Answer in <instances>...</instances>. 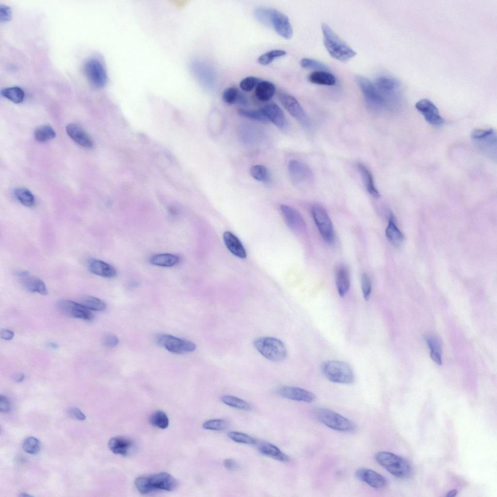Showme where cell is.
Segmentation results:
<instances>
[{
    "instance_id": "obj_1",
    "label": "cell",
    "mask_w": 497,
    "mask_h": 497,
    "mask_svg": "<svg viewBox=\"0 0 497 497\" xmlns=\"http://www.w3.org/2000/svg\"><path fill=\"white\" fill-rule=\"evenodd\" d=\"M323 43L331 56L341 62H346L356 55V52L325 23L321 24Z\"/></svg>"
},
{
    "instance_id": "obj_2",
    "label": "cell",
    "mask_w": 497,
    "mask_h": 497,
    "mask_svg": "<svg viewBox=\"0 0 497 497\" xmlns=\"http://www.w3.org/2000/svg\"><path fill=\"white\" fill-rule=\"evenodd\" d=\"M135 486L142 494L158 490L172 491L178 485L177 480L169 474L162 472L140 476L134 481Z\"/></svg>"
},
{
    "instance_id": "obj_3",
    "label": "cell",
    "mask_w": 497,
    "mask_h": 497,
    "mask_svg": "<svg viewBox=\"0 0 497 497\" xmlns=\"http://www.w3.org/2000/svg\"><path fill=\"white\" fill-rule=\"evenodd\" d=\"M375 459L381 466L393 475L399 478L410 476L412 469L409 464L403 458L394 453L380 451L376 453Z\"/></svg>"
},
{
    "instance_id": "obj_4",
    "label": "cell",
    "mask_w": 497,
    "mask_h": 497,
    "mask_svg": "<svg viewBox=\"0 0 497 497\" xmlns=\"http://www.w3.org/2000/svg\"><path fill=\"white\" fill-rule=\"evenodd\" d=\"M321 370L324 376L333 382L351 384L354 381L353 372L350 365L345 362L326 361L322 364Z\"/></svg>"
},
{
    "instance_id": "obj_5",
    "label": "cell",
    "mask_w": 497,
    "mask_h": 497,
    "mask_svg": "<svg viewBox=\"0 0 497 497\" xmlns=\"http://www.w3.org/2000/svg\"><path fill=\"white\" fill-rule=\"evenodd\" d=\"M253 345L261 354L273 362L282 361L287 356L285 345L281 340L275 337L258 338L254 341Z\"/></svg>"
},
{
    "instance_id": "obj_6",
    "label": "cell",
    "mask_w": 497,
    "mask_h": 497,
    "mask_svg": "<svg viewBox=\"0 0 497 497\" xmlns=\"http://www.w3.org/2000/svg\"><path fill=\"white\" fill-rule=\"evenodd\" d=\"M315 416L322 424L333 430L341 431H352L355 424L350 420L329 409L322 408L315 411Z\"/></svg>"
},
{
    "instance_id": "obj_7",
    "label": "cell",
    "mask_w": 497,
    "mask_h": 497,
    "mask_svg": "<svg viewBox=\"0 0 497 497\" xmlns=\"http://www.w3.org/2000/svg\"><path fill=\"white\" fill-rule=\"evenodd\" d=\"M356 83L360 89L367 103L373 108L381 109L388 106V101L376 85L368 79L357 76Z\"/></svg>"
},
{
    "instance_id": "obj_8",
    "label": "cell",
    "mask_w": 497,
    "mask_h": 497,
    "mask_svg": "<svg viewBox=\"0 0 497 497\" xmlns=\"http://www.w3.org/2000/svg\"><path fill=\"white\" fill-rule=\"evenodd\" d=\"M312 214L323 239L328 243H332L334 240L333 227L325 209L319 205H314L312 208Z\"/></svg>"
},
{
    "instance_id": "obj_9",
    "label": "cell",
    "mask_w": 497,
    "mask_h": 497,
    "mask_svg": "<svg viewBox=\"0 0 497 497\" xmlns=\"http://www.w3.org/2000/svg\"><path fill=\"white\" fill-rule=\"evenodd\" d=\"M278 99L287 112L303 126L308 128L311 122L307 114L298 102L292 95L285 92H280Z\"/></svg>"
},
{
    "instance_id": "obj_10",
    "label": "cell",
    "mask_w": 497,
    "mask_h": 497,
    "mask_svg": "<svg viewBox=\"0 0 497 497\" xmlns=\"http://www.w3.org/2000/svg\"><path fill=\"white\" fill-rule=\"evenodd\" d=\"M190 67L194 75L206 89L213 90L215 86L216 76L214 69L205 62L194 59Z\"/></svg>"
},
{
    "instance_id": "obj_11",
    "label": "cell",
    "mask_w": 497,
    "mask_h": 497,
    "mask_svg": "<svg viewBox=\"0 0 497 497\" xmlns=\"http://www.w3.org/2000/svg\"><path fill=\"white\" fill-rule=\"evenodd\" d=\"M157 343L168 351L182 354L194 351L196 345L191 341L169 335L160 334L156 338Z\"/></svg>"
},
{
    "instance_id": "obj_12",
    "label": "cell",
    "mask_w": 497,
    "mask_h": 497,
    "mask_svg": "<svg viewBox=\"0 0 497 497\" xmlns=\"http://www.w3.org/2000/svg\"><path fill=\"white\" fill-rule=\"evenodd\" d=\"M375 85L386 99L399 100L401 96V86L399 82L395 78L388 76H381L376 79Z\"/></svg>"
},
{
    "instance_id": "obj_13",
    "label": "cell",
    "mask_w": 497,
    "mask_h": 497,
    "mask_svg": "<svg viewBox=\"0 0 497 497\" xmlns=\"http://www.w3.org/2000/svg\"><path fill=\"white\" fill-rule=\"evenodd\" d=\"M84 69L90 83L97 88L104 87L107 81L106 70L100 61L90 59L85 64Z\"/></svg>"
},
{
    "instance_id": "obj_14",
    "label": "cell",
    "mask_w": 497,
    "mask_h": 497,
    "mask_svg": "<svg viewBox=\"0 0 497 497\" xmlns=\"http://www.w3.org/2000/svg\"><path fill=\"white\" fill-rule=\"evenodd\" d=\"M288 172L292 180L296 183L308 184L313 180L312 170L306 164L300 161L291 160L288 164Z\"/></svg>"
},
{
    "instance_id": "obj_15",
    "label": "cell",
    "mask_w": 497,
    "mask_h": 497,
    "mask_svg": "<svg viewBox=\"0 0 497 497\" xmlns=\"http://www.w3.org/2000/svg\"><path fill=\"white\" fill-rule=\"evenodd\" d=\"M57 306L61 312L70 317L86 320H91L94 317L90 310L81 303L63 299L58 302Z\"/></svg>"
},
{
    "instance_id": "obj_16",
    "label": "cell",
    "mask_w": 497,
    "mask_h": 497,
    "mask_svg": "<svg viewBox=\"0 0 497 497\" xmlns=\"http://www.w3.org/2000/svg\"><path fill=\"white\" fill-rule=\"evenodd\" d=\"M21 285L27 291L47 295L48 289L45 283L41 279L32 275L26 270H19L15 273Z\"/></svg>"
},
{
    "instance_id": "obj_17",
    "label": "cell",
    "mask_w": 497,
    "mask_h": 497,
    "mask_svg": "<svg viewBox=\"0 0 497 497\" xmlns=\"http://www.w3.org/2000/svg\"><path fill=\"white\" fill-rule=\"evenodd\" d=\"M416 109L424 116L429 124L433 126L442 125L444 119L435 104L427 99H422L415 104Z\"/></svg>"
},
{
    "instance_id": "obj_18",
    "label": "cell",
    "mask_w": 497,
    "mask_h": 497,
    "mask_svg": "<svg viewBox=\"0 0 497 497\" xmlns=\"http://www.w3.org/2000/svg\"><path fill=\"white\" fill-rule=\"evenodd\" d=\"M271 26L282 37L289 39L293 35V29L288 17L281 12L272 9Z\"/></svg>"
},
{
    "instance_id": "obj_19",
    "label": "cell",
    "mask_w": 497,
    "mask_h": 497,
    "mask_svg": "<svg viewBox=\"0 0 497 497\" xmlns=\"http://www.w3.org/2000/svg\"><path fill=\"white\" fill-rule=\"evenodd\" d=\"M355 475L358 480L374 488L382 489L387 486L388 483L386 479L383 476L372 469L361 468L356 471Z\"/></svg>"
},
{
    "instance_id": "obj_20",
    "label": "cell",
    "mask_w": 497,
    "mask_h": 497,
    "mask_svg": "<svg viewBox=\"0 0 497 497\" xmlns=\"http://www.w3.org/2000/svg\"><path fill=\"white\" fill-rule=\"evenodd\" d=\"M277 391L281 397L293 400L309 403L313 401L315 398V395L312 392L295 386H282Z\"/></svg>"
},
{
    "instance_id": "obj_21",
    "label": "cell",
    "mask_w": 497,
    "mask_h": 497,
    "mask_svg": "<svg viewBox=\"0 0 497 497\" xmlns=\"http://www.w3.org/2000/svg\"><path fill=\"white\" fill-rule=\"evenodd\" d=\"M260 110L266 117L269 121L281 130H285L287 127V121L282 109L275 103L271 102L265 104Z\"/></svg>"
},
{
    "instance_id": "obj_22",
    "label": "cell",
    "mask_w": 497,
    "mask_h": 497,
    "mask_svg": "<svg viewBox=\"0 0 497 497\" xmlns=\"http://www.w3.org/2000/svg\"><path fill=\"white\" fill-rule=\"evenodd\" d=\"M280 209L286 224L290 228L298 231L305 229V221L297 210L285 205H281Z\"/></svg>"
},
{
    "instance_id": "obj_23",
    "label": "cell",
    "mask_w": 497,
    "mask_h": 497,
    "mask_svg": "<svg viewBox=\"0 0 497 497\" xmlns=\"http://www.w3.org/2000/svg\"><path fill=\"white\" fill-rule=\"evenodd\" d=\"M66 131L71 138L80 146L87 149L93 147L91 137L80 125L75 123L69 124L66 126Z\"/></svg>"
},
{
    "instance_id": "obj_24",
    "label": "cell",
    "mask_w": 497,
    "mask_h": 497,
    "mask_svg": "<svg viewBox=\"0 0 497 497\" xmlns=\"http://www.w3.org/2000/svg\"><path fill=\"white\" fill-rule=\"evenodd\" d=\"M89 270L93 274L107 278L116 275V271L112 265L100 260L92 259L87 263Z\"/></svg>"
},
{
    "instance_id": "obj_25",
    "label": "cell",
    "mask_w": 497,
    "mask_h": 497,
    "mask_svg": "<svg viewBox=\"0 0 497 497\" xmlns=\"http://www.w3.org/2000/svg\"><path fill=\"white\" fill-rule=\"evenodd\" d=\"M223 238L226 247L232 254L240 258L246 257V251L244 246L234 234L226 231L223 233Z\"/></svg>"
},
{
    "instance_id": "obj_26",
    "label": "cell",
    "mask_w": 497,
    "mask_h": 497,
    "mask_svg": "<svg viewBox=\"0 0 497 497\" xmlns=\"http://www.w3.org/2000/svg\"><path fill=\"white\" fill-rule=\"evenodd\" d=\"M108 446L110 450L114 453L126 455L132 448L133 443L126 438L116 436L109 440Z\"/></svg>"
},
{
    "instance_id": "obj_27",
    "label": "cell",
    "mask_w": 497,
    "mask_h": 497,
    "mask_svg": "<svg viewBox=\"0 0 497 497\" xmlns=\"http://www.w3.org/2000/svg\"><path fill=\"white\" fill-rule=\"evenodd\" d=\"M336 284L340 296L344 297L350 286V276L348 269L344 265L339 266L336 270Z\"/></svg>"
},
{
    "instance_id": "obj_28",
    "label": "cell",
    "mask_w": 497,
    "mask_h": 497,
    "mask_svg": "<svg viewBox=\"0 0 497 497\" xmlns=\"http://www.w3.org/2000/svg\"><path fill=\"white\" fill-rule=\"evenodd\" d=\"M356 167L368 192L376 198H379L380 193L375 186L373 176L369 170L361 163L357 164Z\"/></svg>"
},
{
    "instance_id": "obj_29",
    "label": "cell",
    "mask_w": 497,
    "mask_h": 497,
    "mask_svg": "<svg viewBox=\"0 0 497 497\" xmlns=\"http://www.w3.org/2000/svg\"><path fill=\"white\" fill-rule=\"evenodd\" d=\"M385 234L388 240L393 245H400L404 240V236L397 226L393 215L390 212L389 222L386 228Z\"/></svg>"
},
{
    "instance_id": "obj_30",
    "label": "cell",
    "mask_w": 497,
    "mask_h": 497,
    "mask_svg": "<svg viewBox=\"0 0 497 497\" xmlns=\"http://www.w3.org/2000/svg\"><path fill=\"white\" fill-rule=\"evenodd\" d=\"M223 101L228 104H239L246 105L248 100L245 96L234 87L225 89L222 93Z\"/></svg>"
},
{
    "instance_id": "obj_31",
    "label": "cell",
    "mask_w": 497,
    "mask_h": 497,
    "mask_svg": "<svg viewBox=\"0 0 497 497\" xmlns=\"http://www.w3.org/2000/svg\"><path fill=\"white\" fill-rule=\"evenodd\" d=\"M275 91L276 87L272 83L261 80L255 87V95L259 100L266 101L273 97Z\"/></svg>"
},
{
    "instance_id": "obj_32",
    "label": "cell",
    "mask_w": 497,
    "mask_h": 497,
    "mask_svg": "<svg viewBox=\"0 0 497 497\" xmlns=\"http://www.w3.org/2000/svg\"><path fill=\"white\" fill-rule=\"evenodd\" d=\"M259 451L262 454L279 461L287 462L289 458L277 446L270 443H263L258 447Z\"/></svg>"
},
{
    "instance_id": "obj_33",
    "label": "cell",
    "mask_w": 497,
    "mask_h": 497,
    "mask_svg": "<svg viewBox=\"0 0 497 497\" xmlns=\"http://www.w3.org/2000/svg\"><path fill=\"white\" fill-rule=\"evenodd\" d=\"M180 261L179 256L171 253H161L154 255L150 258V263L154 265L162 267H172Z\"/></svg>"
},
{
    "instance_id": "obj_34",
    "label": "cell",
    "mask_w": 497,
    "mask_h": 497,
    "mask_svg": "<svg viewBox=\"0 0 497 497\" xmlns=\"http://www.w3.org/2000/svg\"><path fill=\"white\" fill-rule=\"evenodd\" d=\"M308 80L312 83L332 86L336 83L335 77L327 71H315L310 74Z\"/></svg>"
},
{
    "instance_id": "obj_35",
    "label": "cell",
    "mask_w": 497,
    "mask_h": 497,
    "mask_svg": "<svg viewBox=\"0 0 497 497\" xmlns=\"http://www.w3.org/2000/svg\"><path fill=\"white\" fill-rule=\"evenodd\" d=\"M425 341L430 349L431 358L436 364L441 365L442 364L441 347L438 339L433 336H426Z\"/></svg>"
},
{
    "instance_id": "obj_36",
    "label": "cell",
    "mask_w": 497,
    "mask_h": 497,
    "mask_svg": "<svg viewBox=\"0 0 497 497\" xmlns=\"http://www.w3.org/2000/svg\"><path fill=\"white\" fill-rule=\"evenodd\" d=\"M80 303L90 310L103 311L106 308V304L103 300L91 296L83 297Z\"/></svg>"
},
{
    "instance_id": "obj_37",
    "label": "cell",
    "mask_w": 497,
    "mask_h": 497,
    "mask_svg": "<svg viewBox=\"0 0 497 497\" xmlns=\"http://www.w3.org/2000/svg\"><path fill=\"white\" fill-rule=\"evenodd\" d=\"M1 95L16 103L21 102L24 98V92L20 87L17 86L5 88L1 91Z\"/></svg>"
},
{
    "instance_id": "obj_38",
    "label": "cell",
    "mask_w": 497,
    "mask_h": 497,
    "mask_svg": "<svg viewBox=\"0 0 497 497\" xmlns=\"http://www.w3.org/2000/svg\"><path fill=\"white\" fill-rule=\"evenodd\" d=\"M34 135L37 141L44 142L54 138L56 136V133L51 126L43 125L35 130Z\"/></svg>"
},
{
    "instance_id": "obj_39",
    "label": "cell",
    "mask_w": 497,
    "mask_h": 497,
    "mask_svg": "<svg viewBox=\"0 0 497 497\" xmlns=\"http://www.w3.org/2000/svg\"><path fill=\"white\" fill-rule=\"evenodd\" d=\"M221 401L232 407L243 410H249L251 407L245 400L231 395H224L221 397Z\"/></svg>"
},
{
    "instance_id": "obj_40",
    "label": "cell",
    "mask_w": 497,
    "mask_h": 497,
    "mask_svg": "<svg viewBox=\"0 0 497 497\" xmlns=\"http://www.w3.org/2000/svg\"><path fill=\"white\" fill-rule=\"evenodd\" d=\"M14 195L18 201L26 207H32L34 204V196L27 188H17L14 191Z\"/></svg>"
},
{
    "instance_id": "obj_41",
    "label": "cell",
    "mask_w": 497,
    "mask_h": 497,
    "mask_svg": "<svg viewBox=\"0 0 497 497\" xmlns=\"http://www.w3.org/2000/svg\"><path fill=\"white\" fill-rule=\"evenodd\" d=\"M250 175L255 180L263 182H268L270 180V174L267 168L261 165H255L249 169Z\"/></svg>"
},
{
    "instance_id": "obj_42",
    "label": "cell",
    "mask_w": 497,
    "mask_h": 497,
    "mask_svg": "<svg viewBox=\"0 0 497 497\" xmlns=\"http://www.w3.org/2000/svg\"><path fill=\"white\" fill-rule=\"evenodd\" d=\"M238 115L242 117L263 122H268V120L263 112L259 110H251L240 108L237 110Z\"/></svg>"
},
{
    "instance_id": "obj_43",
    "label": "cell",
    "mask_w": 497,
    "mask_h": 497,
    "mask_svg": "<svg viewBox=\"0 0 497 497\" xmlns=\"http://www.w3.org/2000/svg\"><path fill=\"white\" fill-rule=\"evenodd\" d=\"M149 422L152 425L162 429L166 428L169 424L167 416L161 411L153 413L150 416Z\"/></svg>"
},
{
    "instance_id": "obj_44",
    "label": "cell",
    "mask_w": 497,
    "mask_h": 497,
    "mask_svg": "<svg viewBox=\"0 0 497 497\" xmlns=\"http://www.w3.org/2000/svg\"><path fill=\"white\" fill-rule=\"evenodd\" d=\"M286 54V52L283 50H271L260 56L257 61L262 65L267 66L272 63L275 58L284 56Z\"/></svg>"
},
{
    "instance_id": "obj_45",
    "label": "cell",
    "mask_w": 497,
    "mask_h": 497,
    "mask_svg": "<svg viewBox=\"0 0 497 497\" xmlns=\"http://www.w3.org/2000/svg\"><path fill=\"white\" fill-rule=\"evenodd\" d=\"M300 66L307 69L314 70L315 71H328L329 68L323 63L315 59L309 58H304L299 62Z\"/></svg>"
},
{
    "instance_id": "obj_46",
    "label": "cell",
    "mask_w": 497,
    "mask_h": 497,
    "mask_svg": "<svg viewBox=\"0 0 497 497\" xmlns=\"http://www.w3.org/2000/svg\"><path fill=\"white\" fill-rule=\"evenodd\" d=\"M272 9L265 7H257L254 11L255 18L260 23L271 26V17Z\"/></svg>"
},
{
    "instance_id": "obj_47",
    "label": "cell",
    "mask_w": 497,
    "mask_h": 497,
    "mask_svg": "<svg viewBox=\"0 0 497 497\" xmlns=\"http://www.w3.org/2000/svg\"><path fill=\"white\" fill-rule=\"evenodd\" d=\"M40 447L41 444L39 440L33 436L26 438L22 444V448L24 451L31 454L37 453Z\"/></svg>"
},
{
    "instance_id": "obj_48",
    "label": "cell",
    "mask_w": 497,
    "mask_h": 497,
    "mask_svg": "<svg viewBox=\"0 0 497 497\" xmlns=\"http://www.w3.org/2000/svg\"><path fill=\"white\" fill-rule=\"evenodd\" d=\"M228 437L234 442L246 444H254L256 440L250 435L241 432L232 431L228 433Z\"/></svg>"
},
{
    "instance_id": "obj_49",
    "label": "cell",
    "mask_w": 497,
    "mask_h": 497,
    "mask_svg": "<svg viewBox=\"0 0 497 497\" xmlns=\"http://www.w3.org/2000/svg\"><path fill=\"white\" fill-rule=\"evenodd\" d=\"M228 426L227 421L221 419H213L205 421L202 424L204 429L213 431H223Z\"/></svg>"
},
{
    "instance_id": "obj_50",
    "label": "cell",
    "mask_w": 497,
    "mask_h": 497,
    "mask_svg": "<svg viewBox=\"0 0 497 497\" xmlns=\"http://www.w3.org/2000/svg\"><path fill=\"white\" fill-rule=\"evenodd\" d=\"M261 79L254 76H248L242 79L239 84L242 90L246 92L251 91L256 87Z\"/></svg>"
},
{
    "instance_id": "obj_51",
    "label": "cell",
    "mask_w": 497,
    "mask_h": 497,
    "mask_svg": "<svg viewBox=\"0 0 497 497\" xmlns=\"http://www.w3.org/2000/svg\"><path fill=\"white\" fill-rule=\"evenodd\" d=\"M361 288L364 298L368 300L371 292V281L369 276L365 273L362 276Z\"/></svg>"
},
{
    "instance_id": "obj_52",
    "label": "cell",
    "mask_w": 497,
    "mask_h": 497,
    "mask_svg": "<svg viewBox=\"0 0 497 497\" xmlns=\"http://www.w3.org/2000/svg\"><path fill=\"white\" fill-rule=\"evenodd\" d=\"M494 134H495V132L492 129L487 130L476 129L472 131L471 137L474 140H484Z\"/></svg>"
},
{
    "instance_id": "obj_53",
    "label": "cell",
    "mask_w": 497,
    "mask_h": 497,
    "mask_svg": "<svg viewBox=\"0 0 497 497\" xmlns=\"http://www.w3.org/2000/svg\"><path fill=\"white\" fill-rule=\"evenodd\" d=\"M104 345L108 348H114L119 343L118 337L113 334H107L103 339Z\"/></svg>"
},
{
    "instance_id": "obj_54",
    "label": "cell",
    "mask_w": 497,
    "mask_h": 497,
    "mask_svg": "<svg viewBox=\"0 0 497 497\" xmlns=\"http://www.w3.org/2000/svg\"><path fill=\"white\" fill-rule=\"evenodd\" d=\"M68 415L76 420L83 421L86 419L85 414L78 408L73 407L68 410Z\"/></svg>"
},
{
    "instance_id": "obj_55",
    "label": "cell",
    "mask_w": 497,
    "mask_h": 497,
    "mask_svg": "<svg viewBox=\"0 0 497 497\" xmlns=\"http://www.w3.org/2000/svg\"><path fill=\"white\" fill-rule=\"evenodd\" d=\"M11 18V11L9 7L4 5L0 6V19L2 22H6Z\"/></svg>"
},
{
    "instance_id": "obj_56",
    "label": "cell",
    "mask_w": 497,
    "mask_h": 497,
    "mask_svg": "<svg viewBox=\"0 0 497 497\" xmlns=\"http://www.w3.org/2000/svg\"><path fill=\"white\" fill-rule=\"evenodd\" d=\"M11 410L10 402L8 398L2 395L0 396V411L1 412L7 413Z\"/></svg>"
},
{
    "instance_id": "obj_57",
    "label": "cell",
    "mask_w": 497,
    "mask_h": 497,
    "mask_svg": "<svg viewBox=\"0 0 497 497\" xmlns=\"http://www.w3.org/2000/svg\"><path fill=\"white\" fill-rule=\"evenodd\" d=\"M225 467L229 470L234 471L238 469L239 465L234 460L226 459L223 462Z\"/></svg>"
},
{
    "instance_id": "obj_58",
    "label": "cell",
    "mask_w": 497,
    "mask_h": 497,
    "mask_svg": "<svg viewBox=\"0 0 497 497\" xmlns=\"http://www.w3.org/2000/svg\"><path fill=\"white\" fill-rule=\"evenodd\" d=\"M14 336V333L11 330L8 329H2L0 331V337L1 339L5 340H10Z\"/></svg>"
},
{
    "instance_id": "obj_59",
    "label": "cell",
    "mask_w": 497,
    "mask_h": 497,
    "mask_svg": "<svg viewBox=\"0 0 497 497\" xmlns=\"http://www.w3.org/2000/svg\"><path fill=\"white\" fill-rule=\"evenodd\" d=\"M24 375L21 373H17L13 376L14 380L17 382H21L24 379Z\"/></svg>"
},
{
    "instance_id": "obj_60",
    "label": "cell",
    "mask_w": 497,
    "mask_h": 497,
    "mask_svg": "<svg viewBox=\"0 0 497 497\" xmlns=\"http://www.w3.org/2000/svg\"><path fill=\"white\" fill-rule=\"evenodd\" d=\"M457 493V491L456 490H452L451 491H449L447 493V494L446 495V497H455L456 496Z\"/></svg>"
},
{
    "instance_id": "obj_61",
    "label": "cell",
    "mask_w": 497,
    "mask_h": 497,
    "mask_svg": "<svg viewBox=\"0 0 497 497\" xmlns=\"http://www.w3.org/2000/svg\"><path fill=\"white\" fill-rule=\"evenodd\" d=\"M48 346L49 347L53 349L57 348L58 347V346L56 344L51 342L48 343Z\"/></svg>"
},
{
    "instance_id": "obj_62",
    "label": "cell",
    "mask_w": 497,
    "mask_h": 497,
    "mask_svg": "<svg viewBox=\"0 0 497 497\" xmlns=\"http://www.w3.org/2000/svg\"><path fill=\"white\" fill-rule=\"evenodd\" d=\"M20 496H21V497H28V496H29V497H30V496H31V495H28L27 494H26L25 493H22L20 495Z\"/></svg>"
}]
</instances>
